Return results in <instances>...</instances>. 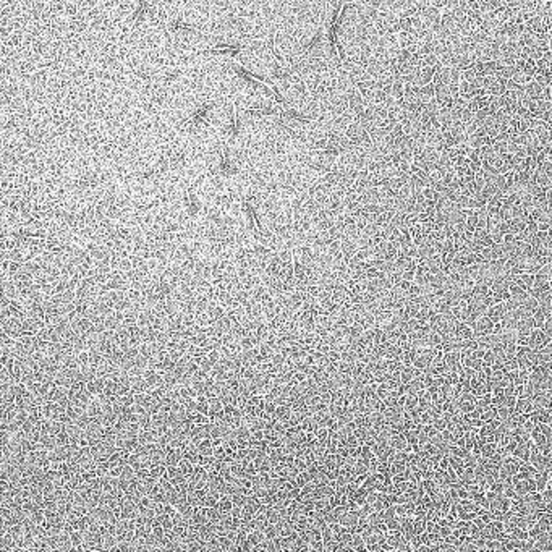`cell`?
Listing matches in <instances>:
<instances>
[{
    "label": "cell",
    "instance_id": "6da1fadb",
    "mask_svg": "<svg viewBox=\"0 0 552 552\" xmlns=\"http://www.w3.org/2000/svg\"><path fill=\"white\" fill-rule=\"evenodd\" d=\"M507 306L505 303H499V304H494L486 311V316L491 319L492 322H501L503 318L507 316Z\"/></svg>",
    "mask_w": 552,
    "mask_h": 552
},
{
    "label": "cell",
    "instance_id": "7a4b0ae2",
    "mask_svg": "<svg viewBox=\"0 0 552 552\" xmlns=\"http://www.w3.org/2000/svg\"><path fill=\"white\" fill-rule=\"evenodd\" d=\"M462 73H463V81H468L469 84H471L473 81L478 78V73H476V70H474L473 67H471V68L462 71Z\"/></svg>",
    "mask_w": 552,
    "mask_h": 552
},
{
    "label": "cell",
    "instance_id": "3957f363",
    "mask_svg": "<svg viewBox=\"0 0 552 552\" xmlns=\"http://www.w3.org/2000/svg\"><path fill=\"white\" fill-rule=\"evenodd\" d=\"M547 133H549V139H551V143H552V128L547 130Z\"/></svg>",
    "mask_w": 552,
    "mask_h": 552
}]
</instances>
